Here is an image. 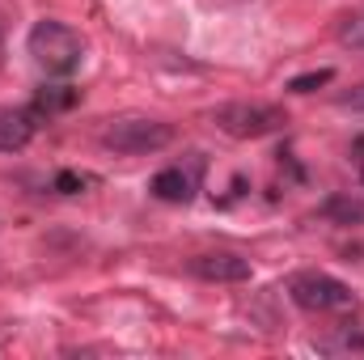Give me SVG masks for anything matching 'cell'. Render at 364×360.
<instances>
[{
	"label": "cell",
	"instance_id": "cell-2",
	"mask_svg": "<svg viewBox=\"0 0 364 360\" xmlns=\"http://www.w3.org/2000/svg\"><path fill=\"white\" fill-rule=\"evenodd\" d=\"M102 144L110 153H123V157H144V153H161L166 144H174V127L166 119L123 115V119H110L102 127Z\"/></svg>",
	"mask_w": 364,
	"mask_h": 360
},
{
	"label": "cell",
	"instance_id": "cell-8",
	"mask_svg": "<svg viewBox=\"0 0 364 360\" xmlns=\"http://www.w3.org/2000/svg\"><path fill=\"white\" fill-rule=\"evenodd\" d=\"M322 216L339 221V225H364V199L360 195H331L322 203Z\"/></svg>",
	"mask_w": 364,
	"mask_h": 360
},
{
	"label": "cell",
	"instance_id": "cell-5",
	"mask_svg": "<svg viewBox=\"0 0 364 360\" xmlns=\"http://www.w3.org/2000/svg\"><path fill=\"white\" fill-rule=\"evenodd\" d=\"M199 182H203V157H199V153H191L186 162L166 166L161 174H153L149 191H153L157 199H166V203H191V199H195V191H199Z\"/></svg>",
	"mask_w": 364,
	"mask_h": 360
},
{
	"label": "cell",
	"instance_id": "cell-6",
	"mask_svg": "<svg viewBox=\"0 0 364 360\" xmlns=\"http://www.w3.org/2000/svg\"><path fill=\"white\" fill-rule=\"evenodd\" d=\"M191 275L208 280V284H242L250 280V259L233 255V250H216V255H195L191 259Z\"/></svg>",
	"mask_w": 364,
	"mask_h": 360
},
{
	"label": "cell",
	"instance_id": "cell-10",
	"mask_svg": "<svg viewBox=\"0 0 364 360\" xmlns=\"http://www.w3.org/2000/svg\"><path fill=\"white\" fill-rule=\"evenodd\" d=\"M335 38H339L343 47H352V51H364V9H356V13H348V17L339 21Z\"/></svg>",
	"mask_w": 364,
	"mask_h": 360
},
{
	"label": "cell",
	"instance_id": "cell-14",
	"mask_svg": "<svg viewBox=\"0 0 364 360\" xmlns=\"http://www.w3.org/2000/svg\"><path fill=\"white\" fill-rule=\"evenodd\" d=\"M339 106H343V110H356V115H364V85L339 93Z\"/></svg>",
	"mask_w": 364,
	"mask_h": 360
},
{
	"label": "cell",
	"instance_id": "cell-7",
	"mask_svg": "<svg viewBox=\"0 0 364 360\" xmlns=\"http://www.w3.org/2000/svg\"><path fill=\"white\" fill-rule=\"evenodd\" d=\"M38 132V110L30 106H0V153H21Z\"/></svg>",
	"mask_w": 364,
	"mask_h": 360
},
{
	"label": "cell",
	"instance_id": "cell-12",
	"mask_svg": "<svg viewBox=\"0 0 364 360\" xmlns=\"http://www.w3.org/2000/svg\"><path fill=\"white\" fill-rule=\"evenodd\" d=\"M331 81H335V68H314V73L292 77V81H288V90H292V93H314V90H322V85H331Z\"/></svg>",
	"mask_w": 364,
	"mask_h": 360
},
{
	"label": "cell",
	"instance_id": "cell-13",
	"mask_svg": "<svg viewBox=\"0 0 364 360\" xmlns=\"http://www.w3.org/2000/svg\"><path fill=\"white\" fill-rule=\"evenodd\" d=\"M93 174H77V170H64V174H55V191L60 195H77V191H85V186H93Z\"/></svg>",
	"mask_w": 364,
	"mask_h": 360
},
{
	"label": "cell",
	"instance_id": "cell-11",
	"mask_svg": "<svg viewBox=\"0 0 364 360\" xmlns=\"http://www.w3.org/2000/svg\"><path fill=\"white\" fill-rule=\"evenodd\" d=\"M77 97H81V93L73 90V85H47V90L38 93V110L55 115V110H68V106H73Z\"/></svg>",
	"mask_w": 364,
	"mask_h": 360
},
{
	"label": "cell",
	"instance_id": "cell-4",
	"mask_svg": "<svg viewBox=\"0 0 364 360\" xmlns=\"http://www.w3.org/2000/svg\"><path fill=\"white\" fill-rule=\"evenodd\" d=\"M212 123L233 140H263L288 123V115L272 102H225L212 110Z\"/></svg>",
	"mask_w": 364,
	"mask_h": 360
},
{
	"label": "cell",
	"instance_id": "cell-1",
	"mask_svg": "<svg viewBox=\"0 0 364 360\" xmlns=\"http://www.w3.org/2000/svg\"><path fill=\"white\" fill-rule=\"evenodd\" d=\"M26 47H30L34 64L43 73H51V77H73L81 68V60H85V38L64 21H38L30 30Z\"/></svg>",
	"mask_w": 364,
	"mask_h": 360
},
{
	"label": "cell",
	"instance_id": "cell-3",
	"mask_svg": "<svg viewBox=\"0 0 364 360\" xmlns=\"http://www.w3.org/2000/svg\"><path fill=\"white\" fill-rule=\"evenodd\" d=\"M288 297L305 314H356V305H360L356 292L343 280L326 275V271H296V275H288Z\"/></svg>",
	"mask_w": 364,
	"mask_h": 360
},
{
	"label": "cell",
	"instance_id": "cell-9",
	"mask_svg": "<svg viewBox=\"0 0 364 360\" xmlns=\"http://www.w3.org/2000/svg\"><path fill=\"white\" fill-rule=\"evenodd\" d=\"M318 352H326V356H335V352H364V331L343 327L339 335H326V339H318Z\"/></svg>",
	"mask_w": 364,
	"mask_h": 360
}]
</instances>
